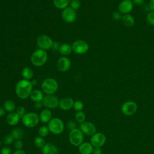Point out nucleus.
Returning a JSON list of instances; mask_svg holds the SVG:
<instances>
[{
	"label": "nucleus",
	"instance_id": "nucleus-1",
	"mask_svg": "<svg viewBox=\"0 0 154 154\" xmlns=\"http://www.w3.org/2000/svg\"><path fill=\"white\" fill-rule=\"evenodd\" d=\"M33 85L31 81L26 79H21L17 82L15 86V93L17 96L21 99L29 97L32 91Z\"/></svg>",
	"mask_w": 154,
	"mask_h": 154
},
{
	"label": "nucleus",
	"instance_id": "nucleus-2",
	"mask_svg": "<svg viewBox=\"0 0 154 154\" xmlns=\"http://www.w3.org/2000/svg\"><path fill=\"white\" fill-rule=\"evenodd\" d=\"M48 60V54L46 51L38 49L33 52L31 56V62L36 67L43 66Z\"/></svg>",
	"mask_w": 154,
	"mask_h": 154
},
{
	"label": "nucleus",
	"instance_id": "nucleus-3",
	"mask_svg": "<svg viewBox=\"0 0 154 154\" xmlns=\"http://www.w3.org/2000/svg\"><path fill=\"white\" fill-rule=\"evenodd\" d=\"M58 88L57 81L52 78H48L45 79L42 84V89L46 94H54Z\"/></svg>",
	"mask_w": 154,
	"mask_h": 154
},
{
	"label": "nucleus",
	"instance_id": "nucleus-4",
	"mask_svg": "<svg viewBox=\"0 0 154 154\" xmlns=\"http://www.w3.org/2000/svg\"><path fill=\"white\" fill-rule=\"evenodd\" d=\"M48 127L51 133L55 135H59L64 131V124L61 119L55 117L52 119L48 123Z\"/></svg>",
	"mask_w": 154,
	"mask_h": 154
},
{
	"label": "nucleus",
	"instance_id": "nucleus-5",
	"mask_svg": "<svg viewBox=\"0 0 154 154\" xmlns=\"http://www.w3.org/2000/svg\"><path fill=\"white\" fill-rule=\"evenodd\" d=\"M84 134L78 128H75L70 131L69 134V140L70 144L76 147H78L84 142Z\"/></svg>",
	"mask_w": 154,
	"mask_h": 154
},
{
	"label": "nucleus",
	"instance_id": "nucleus-6",
	"mask_svg": "<svg viewBox=\"0 0 154 154\" xmlns=\"http://www.w3.org/2000/svg\"><path fill=\"white\" fill-rule=\"evenodd\" d=\"M39 121V116L33 112L26 113L22 118V122L23 125L29 128L35 127L38 124Z\"/></svg>",
	"mask_w": 154,
	"mask_h": 154
},
{
	"label": "nucleus",
	"instance_id": "nucleus-7",
	"mask_svg": "<svg viewBox=\"0 0 154 154\" xmlns=\"http://www.w3.org/2000/svg\"><path fill=\"white\" fill-rule=\"evenodd\" d=\"M37 44L39 47V49L46 51L52 48L54 42L49 36L42 34L37 37Z\"/></svg>",
	"mask_w": 154,
	"mask_h": 154
},
{
	"label": "nucleus",
	"instance_id": "nucleus-8",
	"mask_svg": "<svg viewBox=\"0 0 154 154\" xmlns=\"http://www.w3.org/2000/svg\"><path fill=\"white\" fill-rule=\"evenodd\" d=\"M137 105L132 100H128L124 102L121 106V111L122 113L127 116L134 115L137 111Z\"/></svg>",
	"mask_w": 154,
	"mask_h": 154
},
{
	"label": "nucleus",
	"instance_id": "nucleus-9",
	"mask_svg": "<svg viewBox=\"0 0 154 154\" xmlns=\"http://www.w3.org/2000/svg\"><path fill=\"white\" fill-rule=\"evenodd\" d=\"M72 51L76 54H85L88 49V44L83 40H77L75 41L72 45Z\"/></svg>",
	"mask_w": 154,
	"mask_h": 154
},
{
	"label": "nucleus",
	"instance_id": "nucleus-10",
	"mask_svg": "<svg viewBox=\"0 0 154 154\" xmlns=\"http://www.w3.org/2000/svg\"><path fill=\"white\" fill-rule=\"evenodd\" d=\"M60 100L54 94H46L44 96L42 103L44 106L48 109H54L59 106Z\"/></svg>",
	"mask_w": 154,
	"mask_h": 154
},
{
	"label": "nucleus",
	"instance_id": "nucleus-11",
	"mask_svg": "<svg viewBox=\"0 0 154 154\" xmlns=\"http://www.w3.org/2000/svg\"><path fill=\"white\" fill-rule=\"evenodd\" d=\"M61 17L64 22L71 23H73L76 20L77 15L75 10L72 9L70 7H67V8L63 10L61 13Z\"/></svg>",
	"mask_w": 154,
	"mask_h": 154
},
{
	"label": "nucleus",
	"instance_id": "nucleus-12",
	"mask_svg": "<svg viewBox=\"0 0 154 154\" xmlns=\"http://www.w3.org/2000/svg\"><path fill=\"white\" fill-rule=\"evenodd\" d=\"M106 142V136L102 132H96L90 138V143L94 147H101Z\"/></svg>",
	"mask_w": 154,
	"mask_h": 154
},
{
	"label": "nucleus",
	"instance_id": "nucleus-13",
	"mask_svg": "<svg viewBox=\"0 0 154 154\" xmlns=\"http://www.w3.org/2000/svg\"><path fill=\"white\" fill-rule=\"evenodd\" d=\"M79 129L82 132L87 136H92L96 132V128L95 125L90 122H84L81 123Z\"/></svg>",
	"mask_w": 154,
	"mask_h": 154
},
{
	"label": "nucleus",
	"instance_id": "nucleus-14",
	"mask_svg": "<svg viewBox=\"0 0 154 154\" xmlns=\"http://www.w3.org/2000/svg\"><path fill=\"white\" fill-rule=\"evenodd\" d=\"M134 4L132 0H123L118 5V11L122 14H129L133 10Z\"/></svg>",
	"mask_w": 154,
	"mask_h": 154
},
{
	"label": "nucleus",
	"instance_id": "nucleus-15",
	"mask_svg": "<svg viewBox=\"0 0 154 154\" xmlns=\"http://www.w3.org/2000/svg\"><path fill=\"white\" fill-rule=\"evenodd\" d=\"M71 66V61L70 59L66 57L63 56L60 57L57 63V67L60 72H66L69 70Z\"/></svg>",
	"mask_w": 154,
	"mask_h": 154
},
{
	"label": "nucleus",
	"instance_id": "nucleus-16",
	"mask_svg": "<svg viewBox=\"0 0 154 154\" xmlns=\"http://www.w3.org/2000/svg\"><path fill=\"white\" fill-rule=\"evenodd\" d=\"M74 100L72 98L69 97H66L61 99L59 102V107L63 111H67L73 108Z\"/></svg>",
	"mask_w": 154,
	"mask_h": 154
},
{
	"label": "nucleus",
	"instance_id": "nucleus-17",
	"mask_svg": "<svg viewBox=\"0 0 154 154\" xmlns=\"http://www.w3.org/2000/svg\"><path fill=\"white\" fill-rule=\"evenodd\" d=\"M20 119L16 112H10L6 117V122L10 126H16L19 123Z\"/></svg>",
	"mask_w": 154,
	"mask_h": 154
},
{
	"label": "nucleus",
	"instance_id": "nucleus-18",
	"mask_svg": "<svg viewBox=\"0 0 154 154\" xmlns=\"http://www.w3.org/2000/svg\"><path fill=\"white\" fill-rule=\"evenodd\" d=\"M58 150L57 147L52 143H46L42 148V154H57Z\"/></svg>",
	"mask_w": 154,
	"mask_h": 154
},
{
	"label": "nucleus",
	"instance_id": "nucleus-19",
	"mask_svg": "<svg viewBox=\"0 0 154 154\" xmlns=\"http://www.w3.org/2000/svg\"><path fill=\"white\" fill-rule=\"evenodd\" d=\"M52 114L50 109L46 108L43 109L39 115L40 121L43 123H48L50 120L52 119Z\"/></svg>",
	"mask_w": 154,
	"mask_h": 154
},
{
	"label": "nucleus",
	"instance_id": "nucleus-20",
	"mask_svg": "<svg viewBox=\"0 0 154 154\" xmlns=\"http://www.w3.org/2000/svg\"><path fill=\"white\" fill-rule=\"evenodd\" d=\"M94 147L89 142H83L78 146V151L80 154H91Z\"/></svg>",
	"mask_w": 154,
	"mask_h": 154
},
{
	"label": "nucleus",
	"instance_id": "nucleus-21",
	"mask_svg": "<svg viewBox=\"0 0 154 154\" xmlns=\"http://www.w3.org/2000/svg\"><path fill=\"white\" fill-rule=\"evenodd\" d=\"M29 97L34 103H36L42 102L43 99L44 97V95L41 90L36 89L32 90Z\"/></svg>",
	"mask_w": 154,
	"mask_h": 154
},
{
	"label": "nucleus",
	"instance_id": "nucleus-22",
	"mask_svg": "<svg viewBox=\"0 0 154 154\" xmlns=\"http://www.w3.org/2000/svg\"><path fill=\"white\" fill-rule=\"evenodd\" d=\"M122 21L123 24L127 27L132 26L135 23L134 17L129 13L123 14L122 17Z\"/></svg>",
	"mask_w": 154,
	"mask_h": 154
},
{
	"label": "nucleus",
	"instance_id": "nucleus-23",
	"mask_svg": "<svg viewBox=\"0 0 154 154\" xmlns=\"http://www.w3.org/2000/svg\"><path fill=\"white\" fill-rule=\"evenodd\" d=\"M72 51V45H69V43H63L60 46L59 52L61 55L64 56L69 55Z\"/></svg>",
	"mask_w": 154,
	"mask_h": 154
},
{
	"label": "nucleus",
	"instance_id": "nucleus-24",
	"mask_svg": "<svg viewBox=\"0 0 154 154\" xmlns=\"http://www.w3.org/2000/svg\"><path fill=\"white\" fill-rule=\"evenodd\" d=\"M22 76L24 79L26 80H30L32 79L34 75L33 70L31 68L29 67H24L22 70Z\"/></svg>",
	"mask_w": 154,
	"mask_h": 154
},
{
	"label": "nucleus",
	"instance_id": "nucleus-25",
	"mask_svg": "<svg viewBox=\"0 0 154 154\" xmlns=\"http://www.w3.org/2000/svg\"><path fill=\"white\" fill-rule=\"evenodd\" d=\"M5 110L9 112H14L16 109V106L14 101L12 100H7L4 103V107Z\"/></svg>",
	"mask_w": 154,
	"mask_h": 154
},
{
	"label": "nucleus",
	"instance_id": "nucleus-26",
	"mask_svg": "<svg viewBox=\"0 0 154 154\" xmlns=\"http://www.w3.org/2000/svg\"><path fill=\"white\" fill-rule=\"evenodd\" d=\"M54 6L60 10H64L68 7L69 4V0H53Z\"/></svg>",
	"mask_w": 154,
	"mask_h": 154
},
{
	"label": "nucleus",
	"instance_id": "nucleus-27",
	"mask_svg": "<svg viewBox=\"0 0 154 154\" xmlns=\"http://www.w3.org/2000/svg\"><path fill=\"white\" fill-rule=\"evenodd\" d=\"M11 134L14 140H20L23 136V131L19 128H16L11 131Z\"/></svg>",
	"mask_w": 154,
	"mask_h": 154
},
{
	"label": "nucleus",
	"instance_id": "nucleus-28",
	"mask_svg": "<svg viewBox=\"0 0 154 154\" xmlns=\"http://www.w3.org/2000/svg\"><path fill=\"white\" fill-rule=\"evenodd\" d=\"M34 144L38 148H42L45 145L46 142L43 137L38 136L34 138Z\"/></svg>",
	"mask_w": 154,
	"mask_h": 154
},
{
	"label": "nucleus",
	"instance_id": "nucleus-29",
	"mask_svg": "<svg viewBox=\"0 0 154 154\" xmlns=\"http://www.w3.org/2000/svg\"><path fill=\"white\" fill-rule=\"evenodd\" d=\"M75 120L76 121L78 122V123H79L80 124L83 123L84 122H85V113L82 111H77L75 114Z\"/></svg>",
	"mask_w": 154,
	"mask_h": 154
},
{
	"label": "nucleus",
	"instance_id": "nucleus-30",
	"mask_svg": "<svg viewBox=\"0 0 154 154\" xmlns=\"http://www.w3.org/2000/svg\"><path fill=\"white\" fill-rule=\"evenodd\" d=\"M49 132L50 131L49 130V128L46 126H40L38 129V133L39 136H40L42 137H43V138L48 136Z\"/></svg>",
	"mask_w": 154,
	"mask_h": 154
},
{
	"label": "nucleus",
	"instance_id": "nucleus-31",
	"mask_svg": "<svg viewBox=\"0 0 154 154\" xmlns=\"http://www.w3.org/2000/svg\"><path fill=\"white\" fill-rule=\"evenodd\" d=\"M14 140V139L13 137V136L11 135V134H9L6 135L4 137L3 143H4V144L5 146H10V145H11L13 143Z\"/></svg>",
	"mask_w": 154,
	"mask_h": 154
},
{
	"label": "nucleus",
	"instance_id": "nucleus-32",
	"mask_svg": "<svg viewBox=\"0 0 154 154\" xmlns=\"http://www.w3.org/2000/svg\"><path fill=\"white\" fill-rule=\"evenodd\" d=\"M84 107V105L82 101L78 100H76L74 102L73 108L75 111H82Z\"/></svg>",
	"mask_w": 154,
	"mask_h": 154
},
{
	"label": "nucleus",
	"instance_id": "nucleus-33",
	"mask_svg": "<svg viewBox=\"0 0 154 154\" xmlns=\"http://www.w3.org/2000/svg\"><path fill=\"white\" fill-rule=\"evenodd\" d=\"M146 21L151 26H154V11H150L146 16Z\"/></svg>",
	"mask_w": 154,
	"mask_h": 154
},
{
	"label": "nucleus",
	"instance_id": "nucleus-34",
	"mask_svg": "<svg viewBox=\"0 0 154 154\" xmlns=\"http://www.w3.org/2000/svg\"><path fill=\"white\" fill-rule=\"evenodd\" d=\"M70 7L74 10H77L81 7V2L79 0H72L70 4Z\"/></svg>",
	"mask_w": 154,
	"mask_h": 154
},
{
	"label": "nucleus",
	"instance_id": "nucleus-35",
	"mask_svg": "<svg viewBox=\"0 0 154 154\" xmlns=\"http://www.w3.org/2000/svg\"><path fill=\"white\" fill-rule=\"evenodd\" d=\"M16 112L17 113V114L19 116V117H20L21 119L26 114V109H25V107H23V106H18L16 109Z\"/></svg>",
	"mask_w": 154,
	"mask_h": 154
},
{
	"label": "nucleus",
	"instance_id": "nucleus-36",
	"mask_svg": "<svg viewBox=\"0 0 154 154\" xmlns=\"http://www.w3.org/2000/svg\"><path fill=\"white\" fill-rule=\"evenodd\" d=\"M11 148L8 146H5L1 149L0 154H13Z\"/></svg>",
	"mask_w": 154,
	"mask_h": 154
},
{
	"label": "nucleus",
	"instance_id": "nucleus-37",
	"mask_svg": "<svg viewBox=\"0 0 154 154\" xmlns=\"http://www.w3.org/2000/svg\"><path fill=\"white\" fill-rule=\"evenodd\" d=\"M112 17L114 20H119L122 19V13L119 11H115L112 14Z\"/></svg>",
	"mask_w": 154,
	"mask_h": 154
},
{
	"label": "nucleus",
	"instance_id": "nucleus-38",
	"mask_svg": "<svg viewBox=\"0 0 154 154\" xmlns=\"http://www.w3.org/2000/svg\"><path fill=\"white\" fill-rule=\"evenodd\" d=\"M67 128L70 131L76 128V123L73 120H70L67 123Z\"/></svg>",
	"mask_w": 154,
	"mask_h": 154
},
{
	"label": "nucleus",
	"instance_id": "nucleus-39",
	"mask_svg": "<svg viewBox=\"0 0 154 154\" xmlns=\"http://www.w3.org/2000/svg\"><path fill=\"white\" fill-rule=\"evenodd\" d=\"M14 146L16 150L19 149H22L23 146V143L22 140H16V141L14 143Z\"/></svg>",
	"mask_w": 154,
	"mask_h": 154
},
{
	"label": "nucleus",
	"instance_id": "nucleus-40",
	"mask_svg": "<svg viewBox=\"0 0 154 154\" xmlns=\"http://www.w3.org/2000/svg\"><path fill=\"white\" fill-rule=\"evenodd\" d=\"M134 5L137 6H142L144 4L145 0H132Z\"/></svg>",
	"mask_w": 154,
	"mask_h": 154
},
{
	"label": "nucleus",
	"instance_id": "nucleus-41",
	"mask_svg": "<svg viewBox=\"0 0 154 154\" xmlns=\"http://www.w3.org/2000/svg\"><path fill=\"white\" fill-rule=\"evenodd\" d=\"M91 154H102V150L100 147H94Z\"/></svg>",
	"mask_w": 154,
	"mask_h": 154
},
{
	"label": "nucleus",
	"instance_id": "nucleus-42",
	"mask_svg": "<svg viewBox=\"0 0 154 154\" xmlns=\"http://www.w3.org/2000/svg\"><path fill=\"white\" fill-rule=\"evenodd\" d=\"M149 7L152 11H154V0H150L149 3Z\"/></svg>",
	"mask_w": 154,
	"mask_h": 154
},
{
	"label": "nucleus",
	"instance_id": "nucleus-43",
	"mask_svg": "<svg viewBox=\"0 0 154 154\" xmlns=\"http://www.w3.org/2000/svg\"><path fill=\"white\" fill-rule=\"evenodd\" d=\"M43 106V105L42 103V102H36V103H34V107H35V108H36L37 109H39L42 108Z\"/></svg>",
	"mask_w": 154,
	"mask_h": 154
},
{
	"label": "nucleus",
	"instance_id": "nucleus-44",
	"mask_svg": "<svg viewBox=\"0 0 154 154\" xmlns=\"http://www.w3.org/2000/svg\"><path fill=\"white\" fill-rule=\"evenodd\" d=\"M13 154H26V153L22 149H19V150H16Z\"/></svg>",
	"mask_w": 154,
	"mask_h": 154
},
{
	"label": "nucleus",
	"instance_id": "nucleus-45",
	"mask_svg": "<svg viewBox=\"0 0 154 154\" xmlns=\"http://www.w3.org/2000/svg\"><path fill=\"white\" fill-rule=\"evenodd\" d=\"M60 46L58 43L57 42H54V44H53V46H52V48L54 49H55V50H57L58 49L59 50V48H60Z\"/></svg>",
	"mask_w": 154,
	"mask_h": 154
},
{
	"label": "nucleus",
	"instance_id": "nucleus-46",
	"mask_svg": "<svg viewBox=\"0 0 154 154\" xmlns=\"http://www.w3.org/2000/svg\"><path fill=\"white\" fill-rule=\"evenodd\" d=\"M5 112H6V111L5 110V109L4 108L0 106V117L4 116L5 114Z\"/></svg>",
	"mask_w": 154,
	"mask_h": 154
},
{
	"label": "nucleus",
	"instance_id": "nucleus-47",
	"mask_svg": "<svg viewBox=\"0 0 154 154\" xmlns=\"http://www.w3.org/2000/svg\"><path fill=\"white\" fill-rule=\"evenodd\" d=\"M31 83H32V84L33 86H34V85H35L37 84V81L35 80V79H32V80L31 81Z\"/></svg>",
	"mask_w": 154,
	"mask_h": 154
},
{
	"label": "nucleus",
	"instance_id": "nucleus-48",
	"mask_svg": "<svg viewBox=\"0 0 154 154\" xmlns=\"http://www.w3.org/2000/svg\"><path fill=\"white\" fill-rule=\"evenodd\" d=\"M153 32H154V28H153Z\"/></svg>",
	"mask_w": 154,
	"mask_h": 154
}]
</instances>
